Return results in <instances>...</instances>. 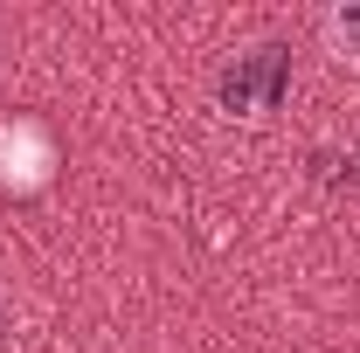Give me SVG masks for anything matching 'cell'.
Here are the masks:
<instances>
[{
    "instance_id": "6da1fadb",
    "label": "cell",
    "mask_w": 360,
    "mask_h": 353,
    "mask_svg": "<svg viewBox=\"0 0 360 353\" xmlns=\"http://www.w3.org/2000/svg\"><path fill=\"white\" fill-rule=\"evenodd\" d=\"M284 90H291V49L284 42H257V49H243L222 70V111L264 118V111L284 104Z\"/></svg>"
},
{
    "instance_id": "7a4b0ae2",
    "label": "cell",
    "mask_w": 360,
    "mask_h": 353,
    "mask_svg": "<svg viewBox=\"0 0 360 353\" xmlns=\"http://www.w3.org/2000/svg\"><path fill=\"white\" fill-rule=\"evenodd\" d=\"M56 174V146L35 118H7L0 125V187L7 194H42Z\"/></svg>"
},
{
    "instance_id": "3957f363",
    "label": "cell",
    "mask_w": 360,
    "mask_h": 353,
    "mask_svg": "<svg viewBox=\"0 0 360 353\" xmlns=\"http://www.w3.org/2000/svg\"><path fill=\"white\" fill-rule=\"evenodd\" d=\"M326 42H333V56L360 63V7H333L326 14Z\"/></svg>"
}]
</instances>
